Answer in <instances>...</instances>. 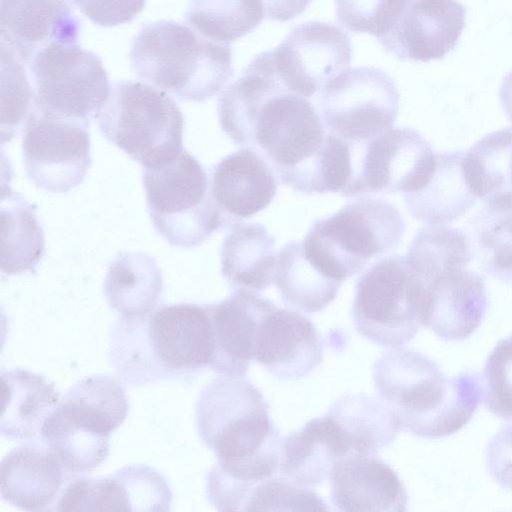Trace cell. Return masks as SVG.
I'll use <instances>...</instances> for the list:
<instances>
[{"mask_svg": "<svg viewBox=\"0 0 512 512\" xmlns=\"http://www.w3.org/2000/svg\"><path fill=\"white\" fill-rule=\"evenodd\" d=\"M348 145L352 176L344 196L413 193L425 186L436 166L431 145L410 127L391 128L366 142Z\"/></svg>", "mask_w": 512, "mask_h": 512, "instance_id": "obj_12", "label": "cell"}, {"mask_svg": "<svg viewBox=\"0 0 512 512\" xmlns=\"http://www.w3.org/2000/svg\"><path fill=\"white\" fill-rule=\"evenodd\" d=\"M209 187L223 227L229 228L272 202L277 192V176L260 154L243 148L211 169Z\"/></svg>", "mask_w": 512, "mask_h": 512, "instance_id": "obj_19", "label": "cell"}, {"mask_svg": "<svg viewBox=\"0 0 512 512\" xmlns=\"http://www.w3.org/2000/svg\"><path fill=\"white\" fill-rule=\"evenodd\" d=\"M214 336L205 305H163L138 317H120L110 338V359L129 385L184 379L211 366Z\"/></svg>", "mask_w": 512, "mask_h": 512, "instance_id": "obj_2", "label": "cell"}, {"mask_svg": "<svg viewBox=\"0 0 512 512\" xmlns=\"http://www.w3.org/2000/svg\"><path fill=\"white\" fill-rule=\"evenodd\" d=\"M323 342L312 321L277 305L262 319L254 360L281 380L308 376L323 361Z\"/></svg>", "mask_w": 512, "mask_h": 512, "instance_id": "obj_18", "label": "cell"}, {"mask_svg": "<svg viewBox=\"0 0 512 512\" xmlns=\"http://www.w3.org/2000/svg\"><path fill=\"white\" fill-rule=\"evenodd\" d=\"M229 228L220 250L223 277L234 290H265L274 277L275 239L260 223L239 222Z\"/></svg>", "mask_w": 512, "mask_h": 512, "instance_id": "obj_25", "label": "cell"}, {"mask_svg": "<svg viewBox=\"0 0 512 512\" xmlns=\"http://www.w3.org/2000/svg\"><path fill=\"white\" fill-rule=\"evenodd\" d=\"M423 281L422 325L444 340L470 337L481 325L488 307L484 278L467 267H453Z\"/></svg>", "mask_w": 512, "mask_h": 512, "instance_id": "obj_17", "label": "cell"}, {"mask_svg": "<svg viewBox=\"0 0 512 512\" xmlns=\"http://www.w3.org/2000/svg\"><path fill=\"white\" fill-rule=\"evenodd\" d=\"M33 104L34 89L23 63L2 47V143L11 140L25 126Z\"/></svg>", "mask_w": 512, "mask_h": 512, "instance_id": "obj_37", "label": "cell"}, {"mask_svg": "<svg viewBox=\"0 0 512 512\" xmlns=\"http://www.w3.org/2000/svg\"><path fill=\"white\" fill-rule=\"evenodd\" d=\"M105 138L139 162L155 167L183 150L184 117L165 91L139 81H118L97 115Z\"/></svg>", "mask_w": 512, "mask_h": 512, "instance_id": "obj_7", "label": "cell"}, {"mask_svg": "<svg viewBox=\"0 0 512 512\" xmlns=\"http://www.w3.org/2000/svg\"><path fill=\"white\" fill-rule=\"evenodd\" d=\"M33 106L90 125L111 87L99 57L75 43H52L29 64Z\"/></svg>", "mask_w": 512, "mask_h": 512, "instance_id": "obj_10", "label": "cell"}, {"mask_svg": "<svg viewBox=\"0 0 512 512\" xmlns=\"http://www.w3.org/2000/svg\"><path fill=\"white\" fill-rule=\"evenodd\" d=\"M275 306L270 299L246 290H235L218 303L206 304L215 344L210 369L243 377L254 359L258 327Z\"/></svg>", "mask_w": 512, "mask_h": 512, "instance_id": "obj_20", "label": "cell"}, {"mask_svg": "<svg viewBox=\"0 0 512 512\" xmlns=\"http://www.w3.org/2000/svg\"><path fill=\"white\" fill-rule=\"evenodd\" d=\"M422 279L453 267H467L474 257L469 237L446 225H427L415 234L405 255Z\"/></svg>", "mask_w": 512, "mask_h": 512, "instance_id": "obj_36", "label": "cell"}, {"mask_svg": "<svg viewBox=\"0 0 512 512\" xmlns=\"http://www.w3.org/2000/svg\"><path fill=\"white\" fill-rule=\"evenodd\" d=\"M125 511H168L172 492L166 479L146 465L125 466L116 471Z\"/></svg>", "mask_w": 512, "mask_h": 512, "instance_id": "obj_39", "label": "cell"}, {"mask_svg": "<svg viewBox=\"0 0 512 512\" xmlns=\"http://www.w3.org/2000/svg\"><path fill=\"white\" fill-rule=\"evenodd\" d=\"M424 300L425 283L406 257H383L357 280L352 304L355 329L377 345L400 347L422 325Z\"/></svg>", "mask_w": 512, "mask_h": 512, "instance_id": "obj_9", "label": "cell"}, {"mask_svg": "<svg viewBox=\"0 0 512 512\" xmlns=\"http://www.w3.org/2000/svg\"><path fill=\"white\" fill-rule=\"evenodd\" d=\"M129 56L135 74L185 101L210 99L233 75L229 44L173 20L143 26L131 42Z\"/></svg>", "mask_w": 512, "mask_h": 512, "instance_id": "obj_5", "label": "cell"}, {"mask_svg": "<svg viewBox=\"0 0 512 512\" xmlns=\"http://www.w3.org/2000/svg\"><path fill=\"white\" fill-rule=\"evenodd\" d=\"M63 468L46 445L16 447L1 461V498L21 510H46L62 493Z\"/></svg>", "mask_w": 512, "mask_h": 512, "instance_id": "obj_23", "label": "cell"}, {"mask_svg": "<svg viewBox=\"0 0 512 512\" xmlns=\"http://www.w3.org/2000/svg\"><path fill=\"white\" fill-rule=\"evenodd\" d=\"M149 216L171 246L193 248L223 227L201 163L185 149L165 164L143 168Z\"/></svg>", "mask_w": 512, "mask_h": 512, "instance_id": "obj_8", "label": "cell"}, {"mask_svg": "<svg viewBox=\"0 0 512 512\" xmlns=\"http://www.w3.org/2000/svg\"><path fill=\"white\" fill-rule=\"evenodd\" d=\"M36 209V205L16 193L2 197L1 270L5 274L36 273L45 250Z\"/></svg>", "mask_w": 512, "mask_h": 512, "instance_id": "obj_31", "label": "cell"}, {"mask_svg": "<svg viewBox=\"0 0 512 512\" xmlns=\"http://www.w3.org/2000/svg\"><path fill=\"white\" fill-rule=\"evenodd\" d=\"M406 0H335L338 21L347 30L377 39L387 32Z\"/></svg>", "mask_w": 512, "mask_h": 512, "instance_id": "obj_41", "label": "cell"}, {"mask_svg": "<svg viewBox=\"0 0 512 512\" xmlns=\"http://www.w3.org/2000/svg\"><path fill=\"white\" fill-rule=\"evenodd\" d=\"M485 406L494 415L512 420V335L490 352L481 377Z\"/></svg>", "mask_w": 512, "mask_h": 512, "instance_id": "obj_40", "label": "cell"}, {"mask_svg": "<svg viewBox=\"0 0 512 512\" xmlns=\"http://www.w3.org/2000/svg\"><path fill=\"white\" fill-rule=\"evenodd\" d=\"M72 0H0L1 47L24 66L52 43H78L81 20Z\"/></svg>", "mask_w": 512, "mask_h": 512, "instance_id": "obj_16", "label": "cell"}, {"mask_svg": "<svg viewBox=\"0 0 512 512\" xmlns=\"http://www.w3.org/2000/svg\"><path fill=\"white\" fill-rule=\"evenodd\" d=\"M264 17L262 0H190L185 14L199 34L223 44L248 34Z\"/></svg>", "mask_w": 512, "mask_h": 512, "instance_id": "obj_35", "label": "cell"}, {"mask_svg": "<svg viewBox=\"0 0 512 512\" xmlns=\"http://www.w3.org/2000/svg\"><path fill=\"white\" fill-rule=\"evenodd\" d=\"M217 110L223 132L260 154L281 183L304 194L345 190L349 145L327 131L308 98L284 86L269 51L256 55L222 92Z\"/></svg>", "mask_w": 512, "mask_h": 512, "instance_id": "obj_1", "label": "cell"}, {"mask_svg": "<svg viewBox=\"0 0 512 512\" xmlns=\"http://www.w3.org/2000/svg\"><path fill=\"white\" fill-rule=\"evenodd\" d=\"M352 455L350 442L327 413L282 439L279 472L297 485H320L336 462Z\"/></svg>", "mask_w": 512, "mask_h": 512, "instance_id": "obj_22", "label": "cell"}, {"mask_svg": "<svg viewBox=\"0 0 512 512\" xmlns=\"http://www.w3.org/2000/svg\"><path fill=\"white\" fill-rule=\"evenodd\" d=\"M464 151L436 153L435 169L423 188L404 194L410 214L427 225H445L462 216L477 201L464 175Z\"/></svg>", "mask_w": 512, "mask_h": 512, "instance_id": "obj_26", "label": "cell"}, {"mask_svg": "<svg viewBox=\"0 0 512 512\" xmlns=\"http://www.w3.org/2000/svg\"><path fill=\"white\" fill-rule=\"evenodd\" d=\"M93 23L115 27L132 22L144 9L146 0H72Z\"/></svg>", "mask_w": 512, "mask_h": 512, "instance_id": "obj_42", "label": "cell"}, {"mask_svg": "<svg viewBox=\"0 0 512 512\" xmlns=\"http://www.w3.org/2000/svg\"><path fill=\"white\" fill-rule=\"evenodd\" d=\"M103 291L109 305L121 317L146 315L160 299L161 271L150 255L119 253L108 267Z\"/></svg>", "mask_w": 512, "mask_h": 512, "instance_id": "obj_27", "label": "cell"}, {"mask_svg": "<svg viewBox=\"0 0 512 512\" xmlns=\"http://www.w3.org/2000/svg\"><path fill=\"white\" fill-rule=\"evenodd\" d=\"M465 21L466 9L458 0H406L377 40L402 61L442 59L456 47Z\"/></svg>", "mask_w": 512, "mask_h": 512, "instance_id": "obj_15", "label": "cell"}, {"mask_svg": "<svg viewBox=\"0 0 512 512\" xmlns=\"http://www.w3.org/2000/svg\"><path fill=\"white\" fill-rule=\"evenodd\" d=\"M1 434L13 440H32L59 405V393L43 375L16 368L1 371Z\"/></svg>", "mask_w": 512, "mask_h": 512, "instance_id": "obj_24", "label": "cell"}, {"mask_svg": "<svg viewBox=\"0 0 512 512\" xmlns=\"http://www.w3.org/2000/svg\"><path fill=\"white\" fill-rule=\"evenodd\" d=\"M331 501L345 512H403L408 495L401 479L375 455H351L333 466Z\"/></svg>", "mask_w": 512, "mask_h": 512, "instance_id": "obj_21", "label": "cell"}, {"mask_svg": "<svg viewBox=\"0 0 512 512\" xmlns=\"http://www.w3.org/2000/svg\"><path fill=\"white\" fill-rule=\"evenodd\" d=\"M462 165L477 199L512 190V127L489 133L464 151Z\"/></svg>", "mask_w": 512, "mask_h": 512, "instance_id": "obj_34", "label": "cell"}, {"mask_svg": "<svg viewBox=\"0 0 512 512\" xmlns=\"http://www.w3.org/2000/svg\"><path fill=\"white\" fill-rule=\"evenodd\" d=\"M475 255L490 276L512 284V190L486 199L472 221Z\"/></svg>", "mask_w": 512, "mask_h": 512, "instance_id": "obj_30", "label": "cell"}, {"mask_svg": "<svg viewBox=\"0 0 512 512\" xmlns=\"http://www.w3.org/2000/svg\"><path fill=\"white\" fill-rule=\"evenodd\" d=\"M399 100L397 86L384 70L360 66L329 80L318 105L327 131L356 144L393 128Z\"/></svg>", "mask_w": 512, "mask_h": 512, "instance_id": "obj_11", "label": "cell"}, {"mask_svg": "<svg viewBox=\"0 0 512 512\" xmlns=\"http://www.w3.org/2000/svg\"><path fill=\"white\" fill-rule=\"evenodd\" d=\"M40 436L69 472L85 473L98 467L109 454L110 435L76 424L58 407L45 419Z\"/></svg>", "mask_w": 512, "mask_h": 512, "instance_id": "obj_33", "label": "cell"}, {"mask_svg": "<svg viewBox=\"0 0 512 512\" xmlns=\"http://www.w3.org/2000/svg\"><path fill=\"white\" fill-rule=\"evenodd\" d=\"M265 17L285 22L303 13L311 0H262Z\"/></svg>", "mask_w": 512, "mask_h": 512, "instance_id": "obj_44", "label": "cell"}, {"mask_svg": "<svg viewBox=\"0 0 512 512\" xmlns=\"http://www.w3.org/2000/svg\"><path fill=\"white\" fill-rule=\"evenodd\" d=\"M59 405L78 424L110 435L126 419L128 400L122 385L107 375H92L72 386Z\"/></svg>", "mask_w": 512, "mask_h": 512, "instance_id": "obj_32", "label": "cell"}, {"mask_svg": "<svg viewBox=\"0 0 512 512\" xmlns=\"http://www.w3.org/2000/svg\"><path fill=\"white\" fill-rule=\"evenodd\" d=\"M485 464L498 485L512 490V424L502 426L490 439Z\"/></svg>", "mask_w": 512, "mask_h": 512, "instance_id": "obj_43", "label": "cell"}, {"mask_svg": "<svg viewBox=\"0 0 512 512\" xmlns=\"http://www.w3.org/2000/svg\"><path fill=\"white\" fill-rule=\"evenodd\" d=\"M325 501L310 488L295 484L278 472L257 484L245 511H324Z\"/></svg>", "mask_w": 512, "mask_h": 512, "instance_id": "obj_38", "label": "cell"}, {"mask_svg": "<svg viewBox=\"0 0 512 512\" xmlns=\"http://www.w3.org/2000/svg\"><path fill=\"white\" fill-rule=\"evenodd\" d=\"M22 153L26 174L37 187L66 193L83 182L90 167L89 125L33 106L24 126Z\"/></svg>", "mask_w": 512, "mask_h": 512, "instance_id": "obj_13", "label": "cell"}, {"mask_svg": "<svg viewBox=\"0 0 512 512\" xmlns=\"http://www.w3.org/2000/svg\"><path fill=\"white\" fill-rule=\"evenodd\" d=\"M273 282L284 303L308 313L319 312L328 306L342 284L311 262L302 241H290L278 251Z\"/></svg>", "mask_w": 512, "mask_h": 512, "instance_id": "obj_28", "label": "cell"}, {"mask_svg": "<svg viewBox=\"0 0 512 512\" xmlns=\"http://www.w3.org/2000/svg\"><path fill=\"white\" fill-rule=\"evenodd\" d=\"M375 388L401 430L438 439L464 427L482 396L478 373L448 378L426 355L412 349H392L374 363Z\"/></svg>", "mask_w": 512, "mask_h": 512, "instance_id": "obj_4", "label": "cell"}, {"mask_svg": "<svg viewBox=\"0 0 512 512\" xmlns=\"http://www.w3.org/2000/svg\"><path fill=\"white\" fill-rule=\"evenodd\" d=\"M269 52L284 86L306 98L346 70L352 59L348 34L332 23L321 21L295 26L282 43Z\"/></svg>", "mask_w": 512, "mask_h": 512, "instance_id": "obj_14", "label": "cell"}, {"mask_svg": "<svg viewBox=\"0 0 512 512\" xmlns=\"http://www.w3.org/2000/svg\"><path fill=\"white\" fill-rule=\"evenodd\" d=\"M195 424L227 477L256 484L277 474L282 437L261 391L249 380L219 376L200 393Z\"/></svg>", "mask_w": 512, "mask_h": 512, "instance_id": "obj_3", "label": "cell"}, {"mask_svg": "<svg viewBox=\"0 0 512 512\" xmlns=\"http://www.w3.org/2000/svg\"><path fill=\"white\" fill-rule=\"evenodd\" d=\"M404 232L403 217L393 204L363 196L316 220L302 245L317 268L343 283L398 246Z\"/></svg>", "mask_w": 512, "mask_h": 512, "instance_id": "obj_6", "label": "cell"}, {"mask_svg": "<svg viewBox=\"0 0 512 512\" xmlns=\"http://www.w3.org/2000/svg\"><path fill=\"white\" fill-rule=\"evenodd\" d=\"M346 434L352 455H375L401 431L386 403L365 394H348L328 412Z\"/></svg>", "mask_w": 512, "mask_h": 512, "instance_id": "obj_29", "label": "cell"}]
</instances>
